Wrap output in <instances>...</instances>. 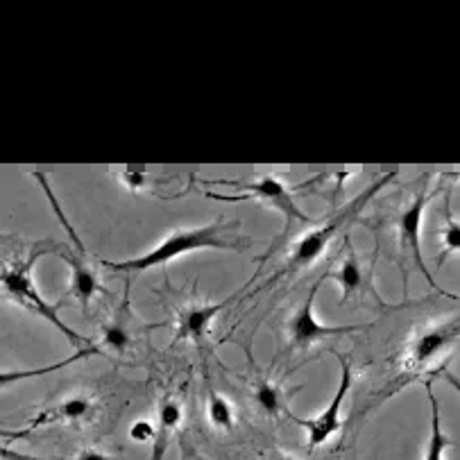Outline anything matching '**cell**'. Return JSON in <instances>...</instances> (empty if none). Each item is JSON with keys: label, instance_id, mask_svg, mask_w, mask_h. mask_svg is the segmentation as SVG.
Instances as JSON below:
<instances>
[{"label": "cell", "instance_id": "obj_17", "mask_svg": "<svg viewBox=\"0 0 460 460\" xmlns=\"http://www.w3.org/2000/svg\"><path fill=\"white\" fill-rule=\"evenodd\" d=\"M207 418H209L211 427L218 431H232L236 424L234 406L225 394L216 393L214 388H207Z\"/></svg>", "mask_w": 460, "mask_h": 460}, {"label": "cell", "instance_id": "obj_14", "mask_svg": "<svg viewBox=\"0 0 460 460\" xmlns=\"http://www.w3.org/2000/svg\"><path fill=\"white\" fill-rule=\"evenodd\" d=\"M181 420H184V408H181V403L172 394L162 397V402L157 406V436H155V442H152L150 460H164L168 445H171V438L180 429Z\"/></svg>", "mask_w": 460, "mask_h": 460}, {"label": "cell", "instance_id": "obj_7", "mask_svg": "<svg viewBox=\"0 0 460 460\" xmlns=\"http://www.w3.org/2000/svg\"><path fill=\"white\" fill-rule=\"evenodd\" d=\"M460 320L433 324V327L420 332L413 341L406 345L402 356V370L406 376H420L429 367H436L442 354L458 342Z\"/></svg>", "mask_w": 460, "mask_h": 460}, {"label": "cell", "instance_id": "obj_11", "mask_svg": "<svg viewBox=\"0 0 460 460\" xmlns=\"http://www.w3.org/2000/svg\"><path fill=\"white\" fill-rule=\"evenodd\" d=\"M236 295H229L223 302H211V304H189L180 311L175 323V342L190 341L195 345H202L207 333H209L211 323L223 314L227 304H232Z\"/></svg>", "mask_w": 460, "mask_h": 460}, {"label": "cell", "instance_id": "obj_21", "mask_svg": "<svg viewBox=\"0 0 460 460\" xmlns=\"http://www.w3.org/2000/svg\"><path fill=\"white\" fill-rule=\"evenodd\" d=\"M75 460H110V458H107L105 451L95 449V447H86V449H82L80 454L75 456Z\"/></svg>", "mask_w": 460, "mask_h": 460}, {"label": "cell", "instance_id": "obj_18", "mask_svg": "<svg viewBox=\"0 0 460 460\" xmlns=\"http://www.w3.org/2000/svg\"><path fill=\"white\" fill-rule=\"evenodd\" d=\"M445 214H447V227L442 232V241H445V250H442V259L449 257L451 252H460V220L451 218L449 211V198L445 202ZM440 259V263H442Z\"/></svg>", "mask_w": 460, "mask_h": 460}, {"label": "cell", "instance_id": "obj_22", "mask_svg": "<svg viewBox=\"0 0 460 460\" xmlns=\"http://www.w3.org/2000/svg\"><path fill=\"white\" fill-rule=\"evenodd\" d=\"M442 376H445V381H447V384H449L451 388H454L456 393L460 394V376H456L454 372H449V370H442Z\"/></svg>", "mask_w": 460, "mask_h": 460}, {"label": "cell", "instance_id": "obj_15", "mask_svg": "<svg viewBox=\"0 0 460 460\" xmlns=\"http://www.w3.org/2000/svg\"><path fill=\"white\" fill-rule=\"evenodd\" d=\"M252 402L257 403L259 411L268 415V418H279L281 413H290L288 408H286L284 390L270 376H254V381H252Z\"/></svg>", "mask_w": 460, "mask_h": 460}, {"label": "cell", "instance_id": "obj_19", "mask_svg": "<svg viewBox=\"0 0 460 460\" xmlns=\"http://www.w3.org/2000/svg\"><path fill=\"white\" fill-rule=\"evenodd\" d=\"M116 177H119L120 184H123L128 190H132V193H138V190H147V189H150V180H152L150 172H143V171H120Z\"/></svg>", "mask_w": 460, "mask_h": 460}, {"label": "cell", "instance_id": "obj_23", "mask_svg": "<svg viewBox=\"0 0 460 460\" xmlns=\"http://www.w3.org/2000/svg\"><path fill=\"white\" fill-rule=\"evenodd\" d=\"M184 460H199V458L195 456V451L190 449V447H184Z\"/></svg>", "mask_w": 460, "mask_h": 460}, {"label": "cell", "instance_id": "obj_5", "mask_svg": "<svg viewBox=\"0 0 460 460\" xmlns=\"http://www.w3.org/2000/svg\"><path fill=\"white\" fill-rule=\"evenodd\" d=\"M34 180L39 181V186L43 189V193H46L48 202H50V207H53L55 216L59 218V223H62V227L66 229L68 236H71L73 241V247H62V252H59V257L64 259V261L68 263V268H71V284H68V293L73 295V297L80 302L82 309H89V304L93 302L95 295L102 290V286H100L98 281V275H95V270L91 268L89 259L91 254L86 252V247L82 245L80 236L75 234V229L71 227V223L66 220V216H64L62 207H59L58 198H55L53 189H50V184H48V177L43 175V172H32Z\"/></svg>", "mask_w": 460, "mask_h": 460}, {"label": "cell", "instance_id": "obj_9", "mask_svg": "<svg viewBox=\"0 0 460 460\" xmlns=\"http://www.w3.org/2000/svg\"><path fill=\"white\" fill-rule=\"evenodd\" d=\"M429 181H422L420 184L418 195L413 198V202L408 204L406 209L399 214L397 218V234H399V250L402 254H408V257L413 259V263L418 266L420 275L429 281V286L436 290L438 284L436 279L431 277L429 272L427 261H424V254H422V220H424V211L429 207V199H431V193L427 190Z\"/></svg>", "mask_w": 460, "mask_h": 460}, {"label": "cell", "instance_id": "obj_4", "mask_svg": "<svg viewBox=\"0 0 460 460\" xmlns=\"http://www.w3.org/2000/svg\"><path fill=\"white\" fill-rule=\"evenodd\" d=\"M220 184H229L236 189L234 195H225V193H214V190H204V195L211 199H220V202H243V199H259L261 204L270 207V209L279 211L284 216V232H281L279 243H284L288 238V229L293 227H306V225H315V218L304 214L302 209L297 207L293 198V190L284 184L277 175L272 172H266V175H259L254 180H241V181H232V180H218ZM214 181V184H218ZM277 243V245H279Z\"/></svg>", "mask_w": 460, "mask_h": 460}, {"label": "cell", "instance_id": "obj_12", "mask_svg": "<svg viewBox=\"0 0 460 460\" xmlns=\"http://www.w3.org/2000/svg\"><path fill=\"white\" fill-rule=\"evenodd\" d=\"M345 247H347V254L341 259V263H338L332 272L323 275L324 279H332L341 286V290H342L341 304L349 302L354 295H361V297H366V293H372L370 270H367V268L361 263V259H358L356 250L351 247L349 238H345Z\"/></svg>", "mask_w": 460, "mask_h": 460}, {"label": "cell", "instance_id": "obj_24", "mask_svg": "<svg viewBox=\"0 0 460 460\" xmlns=\"http://www.w3.org/2000/svg\"><path fill=\"white\" fill-rule=\"evenodd\" d=\"M275 460H297V458H293V456H279V458H275Z\"/></svg>", "mask_w": 460, "mask_h": 460}, {"label": "cell", "instance_id": "obj_1", "mask_svg": "<svg viewBox=\"0 0 460 460\" xmlns=\"http://www.w3.org/2000/svg\"><path fill=\"white\" fill-rule=\"evenodd\" d=\"M234 227H238V225L225 223V220H214V223L202 225V227L177 229V232L168 234L157 247H152L146 254L125 259V261H107V259H100V263L114 272H146L152 270V268L168 266L175 259L186 257V254L198 250H245V243L234 241L232 238Z\"/></svg>", "mask_w": 460, "mask_h": 460}, {"label": "cell", "instance_id": "obj_8", "mask_svg": "<svg viewBox=\"0 0 460 460\" xmlns=\"http://www.w3.org/2000/svg\"><path fill=\"white\" fill-rule=\"evenodd\" d=\"M323 281H327L324 277H320L309 290V297L304 299V304L293 314V318L286 324V333H288V345L290 349H309L315 342L324 341V338L333 336H347V333L361 332L367 324H349V327H332V324H323L315 318L314 304L318 297V290L323 286Z\"/></svg>", "mask_w": 460, "mask_h": 460}, {"label": "cell", "instance_id": "obj_10", "mask_svg": "<svg viewBox=\"0 0 460 460\" xmlns=\"http://www.w3.org/2000/svg\"><path fill=\"white\" fill-rule=\"evenodd\" d=\"M98 415V403L89 394H71V397L62 399V402L53 403V406L43 408L41 413L34 415L25 427L16 429V431H5V440H19V438H28L37 429L53 427V424H80L91 422Z\"/></svg>", "mask_w": 460, "mask_h": 460}, {"label": "cell", "instance_id": "obj_6", "mask_svg": "<svg viewBox=\"0 0 460 460\" xmlns=\"http://www.w3.org/2000/svg\"><path fill=\"white\" fill-rule=\"evenodd\" d=\"M333 354H336V358L341 361V381H338V388L336 393H333L332 402L311 420L295 418L293 413H288V418L306 431V445H309L311 449H318V447L327 445V442L342 429V403H345L347 394H349L351 390V384H354V366H351L349 356H342L338 354V351H333Z\"/></svg>", "mask_w": 460, "mask_h": 460}, {"label": "cell", "instance_id": "obj_13", "mask_svg": "<svg viewBox=\"0 0 460 460\" xmlns=\"http://www.w3.org/2000/svg\"><path fill=\"white\" fill-rule=\"evenodd\" d=\"M128 304H129V299L125 297V304L120 306L119 314H116L110 323L102 324V329H100V336L93 341L95 354L123 356L132 349L134 338H132V324H129Z\"/></svg>", "mask_w": 460, "mask_h": 460}, {"label": "cell", "instance_id": "obj_20", "mask_svg": "<svg viewBox=\"0 0 460 460\" xmlns=\"http://www.w3.org/2000/svg\"><path fill=\"white\" fill-rule=\"evenodd\" d=\"M155 436H157V422H150V420H137L129 427V440L138 442H155Z\"/></svg>", "mask_w": 460, "mask_h": 460}, {"label": "cell", "instance_id": "obj_2", "mask_svg": "<svg viewBox=\"0 0 460 460\" xmlns=\"http://www.w3.org/2000/svg\"><path fill=\"white\" fill-rule=\"evenodd\" d=\"M62 243H53V241H41V243H34L30 247L28 257H19V259H7L5 266H3V293L5 297H10L12 302L21 304L23 309H28L30 314L39 315L43 318L46 323L53 324L77 351L86 349V347L93 345V341L89 338L80 336L73 327H68L62 318H59V311L55 304L46 302V299L39 295L37 286L32 281V268L34 263L39 261L41 257L46 254H55V252H62Z\"/></svg>", "mask_w": 460, "mask_h": 460}, {"label": "cell", "instance_id": "obj_16", "mask_svg": "<svg viewBox=\"0 0 460 460\" xmlns=\"http://www.w3.org/2000/svg\"><path fill=\"white\" fill-rule=\"evenodd\" d=\"M427 388V399L429 406H431V431H429L427 449H424V460H445L447 449L456 447V442L442 429V415H440V402H438L436 393H433V384L427 381L424 384Z\"/></svg>", "mask_w": 460, "mask_h": 460}, {"label": "cell", "instance_id": "obj_3", "mask_svg": "<svg viewBox=\"0 0 460 460\" xmlns=\"http://www.w3.org/2000/svg\"><path fill=\"white\" fill-rule=\"evenodd\" d=\"M394 177H397L394 172H385L384 177H379V180L372 181V184L367 186L363 193H358L354 199H349V202H347L345 207L338 211V214H333L332 218H327V223H323L320 227L311 229L309 234H304V236L299 238L293 247H290L288 259H286L284 266L277 270V275L270 277L266 284L259 286L254 293H261V290L275 286L277 281L288 279V277L297 275V272H302V270H306V268L314 266V263L324 254V250H327V245L332 243V238L336 236V234H341L342 229H345L347 225L356 218V216L361 214L367 204H370V199H375L376 193H381V190H384L385 186L394 180Z\"/></svg>", "mask_w": 460, "mask_h": 460}]
</instances>
